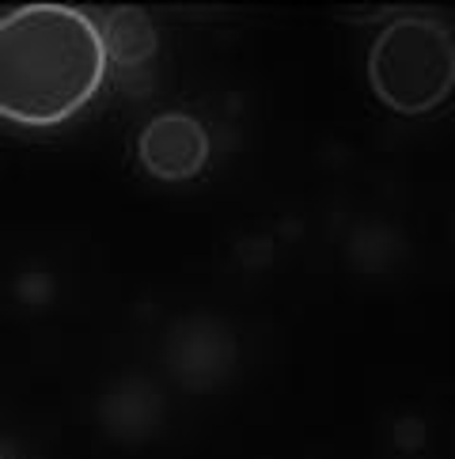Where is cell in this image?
<instances>
[{
  "instance_id": "obj_1",
  "label": "cell",
  "mask_w": 455,
  "mask_h": 459,
  "mask_svg": "<svg viewBox=\"0 0 455 459\" xmlns=\"http://www.w3.org/2000/svg\"><path fill=\"white\" fill-rule=\"evenodd\" d=\"M99 15L27 4L0 15V126L50 134L76 122L110 84Z\"/></svg>"
},
{
  "instance_id": "obj_2",
  "label": "cell",
  "mask_w": 455,
  "mask_h": 459,
  "mask_svg": "<svg viewBox=\"0 0 455 459\" xmlns=\"http://www.w3.org/2000/svg\"><path fill=\"white\" fill-rule=\"evenodd\" d=\"M368 84L402 118L441 110L455 88L451 27L433 12H391L368 46Z\"/></svg>"
},
{
  "instance_id": "obj_3",
  "label": "cell",
  "mask_w": 455,
  "mask_h": 459,
  "mask_svg": "<svg viewBox=\"0 0 455 459\" xmlns=\"http://www.w3.org/2000/svg\"><path fill=\"white\" fill-rule=\"evenodd\" d=\"M213 156V137L202 118L186 110H164L137 134V163L156 183H193Z\"/></svg>"
},
{
  "instance_id": "obj_4",
  "label": "cell",
  "mask_w": 455,
  "mask_h": 459,
  "mask_svg": "<svg viewBox=\"0 0 455 459\" xmlns=\"http://www.w3.org/2000/svg\"><path fill=\"white\" fill-rule=\"evenodd\" d=\"M95 15H99V30H103L110 69L133 73V69H144V65L156 57L159 30H156L149 12H141V8H103Z\"/></svg>"
},
{
  "instance_id": "obj_5",
  "label": "cell",
  "mask_w": 455,
  "mask_h": 459,
  "mask_svg": "<svg viewBox=\"0 0 455 459\" xmlns=\"http://www.w3.org/2000/svg\"><path fill=\"white\" fill-rule=\"evenodd\" d=\"M0 459H4V455H0Z\"/></svg>"
}]
</instances>
